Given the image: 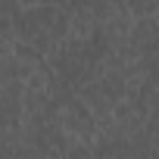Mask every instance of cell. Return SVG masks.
<instances>
[{
    "label": "cell",
    "mask_w": 159,
    "mask_h": 159,
    "mask_svg": "<svg viewBox=\"0 0 159 159\" xmlns=\"http://www.w3.org/2000/svg\"><path fill=\"white\" fill-rule=\"evenodd\" d=\"M128 44L143 53V50H156V16H140V19H131V28H128Z\"/></svg>",
    "instance_id": "6da1fadb"
},
{
    "label": "cell",
    "mask_w": 159,
    "mask_h": 159,
    "mask_svg": "<svg viewBox=\"0 0 159 159\" xmlns=\"http://www.w3.org/2000/svg\"><path fill=\"white\" fill-rule=\"evenodd\" d=\"M125 10L131 13V19L156 16V0H125Z\"/></svg>",
    "instance_id": "7a4b0ae2"
}]
</instances>
